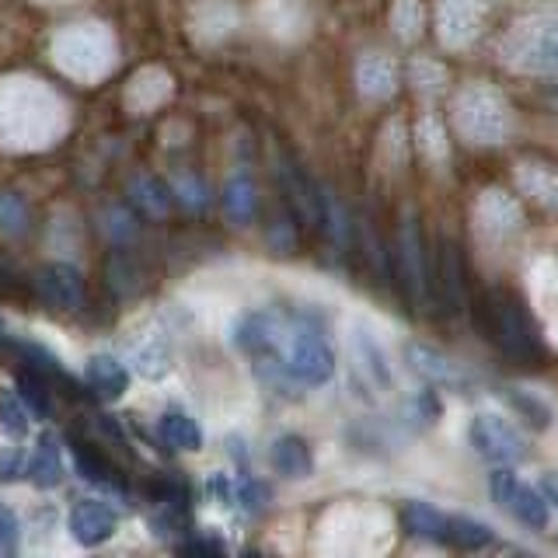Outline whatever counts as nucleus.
<instances>
[{"instance_id":"nucleus-3","label":"nucleus","mask_w":558,"mask_h":558,"mask_svg":"<svg viewBox=\"0 0 558 558\" xmlns=\"http://www.w3.org/2000/svg\"><path fill=\"white\" fill-rule=\"evenodd\" d=\"M488 493L502 506L513 520H520L523 527L531 531H545L551 523V502L545 499L541 488L523 485L510 468H496L493 478H488Z\"/></svg>"},{"instance_id":"nucleus-29","label":"nucleus","mask_w":558,"mask_h":558,"mask_svg":"<svg viewBox=\"0 0 558 558\" xmlns=\"http://www.w3.org/2000/svg\"><path fill=\"white\" fill-rule=\"evenodd\" d=\"M17 395H22V398L28 401V405H32L35 412H49V409H52V401H49L46 384H39V380L28 377V374L17 377Z\"/></svg>"},{"instance_id":"nucleus-12","label":"nucleus","mask_w":558,"mask_h":558,"mask_svg":"<svg viewBox=\"0 0 558 558\" xmlns=\"http://www.w3.org/2000/svg\"><path fill=\"white\" fill-rule=\"evenodd\" d=\"M488 14V0H444L440 17H444V39L450 35L458 43V32L475 35Z\"/></svg>"},{"instance_id":"nucleus-16","label":"nucleus","mask_w":558,"mask_h":558,"mask_svg":"<svg viewBox=\"0 0 558 558\" xmlns=\"http://www.w3.org/2000/svg\"><path fill=\"white\" fill-rule=\"evenodd\" d=\"M258 209V192L248 174H234L231 182L223 185V214L234 223H252Z\"/></svg>"},{"instance_id":"nucleus-20","label":"nucleus","mask_w":558,"mask_h":558,"mask_svg":"<svg viewBox=\"0 0 558 558\" xmlns=\"http://www.w3.org/2000/svg\"><path fill=\"white\" fill-rule=\"evenodd\" d=\"M436 266H440V279H436V287L444 290V296L450 301V307H458L461 304V290H464V272H461V255H458V248H453L450 241H440V262H436Z\"/></svg>"},{"instance_id":"nucleus-19","label":"nucleus","mask_w":558,"mask_h":558,"mask_svg":"<svg viewBox=\"0 0 558 558\" xmlns=\"http://www.w3.org/2000/svg\"><path fill=\"white\" fill-rule=\"evenodd\" d=\"M405 527L415 537L447 541V517L440 510H433V506H426V502H409L405 506Z\"/></svg>"},{"instance_id":"nucleus-15","label":"nucleus","mask_w":558,"mask_h":558,"mask_svg":"<svg viewBox=\"0 0 558 558\" xmlns=\"http://www.w3.org/2000/svg\"><path fill=\"white\" fill-rule=\"evenodd\" d=\"M28 482L35 488H57L63 482V458H60V444L52 440V436H43L39 440V450H35V458L28 461Z\"/></svg>"},{"instance_id":"nucleus-32","label":"nucleus","mask_w":558,"mask_h":558,"mask_svg":"<svg viewBox=\"0 0 558 558\" xmlns=\"http://www.w3.org/2000/svg\"><path fill=\"white\" fill-rule=\"evenodd\" d=\"M541 493H545V499L558 510V471H551V475L541 478Z\"/></svg>"},{"instance_id":"nucleus-25","label":"nucleus","mask_w":558,"mask_h":558,"mask_svg":"<svg viewBox=\"0 0 558 558\" xmlns=\"http://www.w3.org/2000/svg\"><path fill=\"white\" fill-rule=\"evenodd\" d=\"M0 426H4L8 436L14 440H22L28 433L32 418H28V409H25V398L14 395V391H0Z\"/></svg>"},{"instance_id":"nucleus-17","label":"nucleus","mask_w":558,"mask_h":558,"mask_svg":"<svg viewBox=\"0 0 558 558\" xmlns=\"http://www.w3.org/2000/svg\"><path fill=\"white\" fill-rule=\"evenodd\" d=\"M87 384L105 395V398H119L122 391H126V384H130V374H126V366H122L119 360L112 356H92L87 360Z\"/></svg>"},{"instance_id":"nucleus-18","label":"nucleus","mask_w":558,"mask_h":558,"mask_svg":"<svg viewBox=\"0 0 558 558\" xmlns=\"http://www.w3.org/2000/svg\"><path fill=\"white\" fill-rule=\"evenodd\" d=\"M161 436L174 450H199L203 447V429L196 418L185 412H168L161 418Z\"/></svg>"},{"instance_id":"nucleus-24","label":"nucleus","mask_w":558,"mask_h":558,"mask_svg":"<svg viewBox=\"0 0 558 558\" xmlns=\"http://www.w3.org/2000/svg\"><path fill=\"white\" fill-rule=\"evenodd\" d=\"M133 371L147 380H161L171 371V356L161 342H147L133 349Z\"/></svg>"},{"instance_id":"nucleus-21","label":"nucleus","mask_w":558,"mask_h":558,"mask_svg":"<svg viewBox=\"0 0 558 558\" xmlns=\"http://www.w3.org/2000/svg\"><path fill=\"white\" fill-rule=\"evenodd\" d=\"M447 541L458 548H485L493 545V527L471 517H447Z\"/></svg>"},{"instance_id":"nucleus-10","label":"nucleus","mask_w":558,"mask_h":558,"mask_svg":"<svg viewBox=\"0 0 558 558\" xmlns=\"http://www.w3.org/2000/svg\"><path fill=\"white\" fill-rule=\"evenodd\" d=\"M405 356H409V363H412V371H415L418 377H426L429 384H436V388H464V380H468V377L458 371V363L447 360L444 353H436V349L412 342V345L405 349Z\"/></svg>"},{"instance_id":"nucleus-30","label":"nucleus","mask_w":558,"mask_h":558,"mask_svg":"<svg viewBox=\"0 0 558 558\" xmlns=\"http://www.w3.org/2000/svg\"><path fill=\"white\" fill-rule=\"evenodd\" d=\"M28 471V458L22 447L0 450V482H17Z\"/></svg>"},{"instance_id":"nucleus-31","label":"nucleus","mask_w":558,"mask_h":558,"mask_svg":"<svg viewBox=\"0 0 558 558\" xmlns=\"http://www.w3.org/2000/svg\"><path fill=\"white\" fill-rule=\"evenodd\" d=\"M17 537H22V523H17L8 502H0V551L11 555L17 548Z\"/></svg>"},{"instance_id":"nucleus-22","label":"nucleus","mask_w":558,"mask_h":558,"mask_svg":"<svg viewBox=\"0 0 558 558\" xmlns=\"http://www.w3.org/2000/svg\"><path fill=\"white\" fill-rule=\"evenodd\" d=\"M520 185L531 192V199L545 203L551 209H558V174L555 171H545L537 165H527L520 171Z\"/></svg>"},{"instance_id":"nucleus-1","label":"nucleus","mask_w":558,"mask_h":558,"mask_svg":"<svg viewBox=\"0 0 558 558\" xmlns=\"http://www.w3.org/2000/svg\"><path fill=\"white\" fill-rule=\"evenodd\" d=\"M482 325L488 331V339H493L502 353H510L517 360L537 356V339L531 331L527 314H523V304L506 290H493L482 301Z\"/></svg>"},{"instance_id":"nucleus-28","label":"nucleus","mask_w":558,"mask_h":558,"mask_svg":"<svg viewBox=\"0 0 558 558\" xmlns=\"http://www.w3.org/2000/svg\"><path fill=\"white\" fill-rule=\"evenodd\" d=\"M356 349H360V356H363V363H366V371L374 374V380L388 388V384H391V371H388V360H384V353L377 349V342H374L371 336H366V331H360Z\"/></svg>"},{"instance_id":"nucleus-14","label":"nucleus","mask_w":558,"mask_h":558,"mask_svg":"<svg viewBox=\"0 0 558 558\" xmlns=\"http://www.w3.org/2000/svg\"><path fill=\"white\" fill-rule=\"evenodd\" d=\"M283 189H287V196H290L293 209L301 214L304 223H311V227L322 223V192L314 189L293 165L283 168Z\"/></svg>"},{"instance_id":"nucleus-33","label":"nucleus","mask_w":558,"mask_h":558,"mask_svg":"<svg viewBox=\"0 0 558 558\" xmlns=\"http://www.w3.org/2000/svg\"><path fill=\"white\" fill-rule=\"evenodd\" d=\"M182 551L189 555V551H203V555H217V551H223L217 541H192V545H182Z\"/></svg>"},{"instance_id":"nucleus-6","label":"nucleus","mask_w":558,"mask_h":558,"mask_svg":"<svg viewBox=\"0 0 558 558\" xmlns=\"http://www.w3.org/2000/svg\"><path fill=\"white\" fill-rule=\"evenodd\" d=\"M468 440L482 461L493 468H513L523 458V436L499 415H475L468 426Z\"/></svg>"},{"instance_id":"nucleus-11","label":"nucleus","mask_w":558,"mask_h":558,"mask_svg":"<svg viewBox=\"0 0 558 558\" xmlns=\"http://www.w3.org/2000/svg\"><path fill=\"white\" fill-rule=\"evenodd\" d=\"M234 342L255 356H272L279 353V345H283V328H279V322L269 318V314H248V318H241Z\"/></svg>"},{"instance_id":"nucleus-27","label":"nucleus","mask_w":558,"mask_h":558,"mask_svg":"<svg viewBox=\"0 0 558 558\" xmlns=\"http://www.w3.org/2000/svg\"><path fill=\"white\" fill-rule=\"evenodd\" d=\"M133 203L144 206L150 217H165V214H168V206H171V196H168V189H165L161 182H154V179H136V182H133Z\"/></svg>"},{"instance_id":"nucleus-23","label":"nucleus","mask_w":558,"mask_h":558,"mask_svg":"<svg viewBox=\"0 0 558 558\" xmlns=\"http://www.w3.org/2000/svg\"><path fill=\"white\" fill-rule=\"evenodd\" d=\"M28 223H32L28 203L17 196V192H0V231L11 238H22L28 234Z\"/></svg>"},{"instance_id":"nucleus-9","label":"nucleus","mask_w":558,"mask_h":558,"mask_svg":"<svg viewBox=\"0 0 558 558\" xmlns=\"http://www.w3.org/2000/svg\"><path fill=\"white\" fill-rule=\"evenodd\" d=\"M39 290L60 311H77L84 304V276L66 262H52L39 272Z\"/></svg>"},{"instance_id":"nucleus-26","label":"nucleus","mask_w":558,"mask_h":558,"mask_svg":"<svg viewBox=\"0 0 558 558\" xmlns=\"http://www.w3.org/2000/svg\"><path fill=\"white\" fill-rule=\"evenodd\" d=\"M360 87L366 95H374V98H384V95H391L395 92V66L388 60H366L360 66Z\"/></svg>"},{"instance_id":"nucleus-13","label":"nucleus","mask_w":558,"mask_h":558,"mask_svg":"<svg viewBox=\"0 0 558 558\" xmlns=\"http://www.w3.org/2000/svg\"><path fill=\"white\" fill-rule=\"evenodd\" d=\"M272 468L287 478H307L314 471L311 447L301 440V436H279L272 444Z\"/></svg>"},{"instance_id":"nucleus-4","label":"nucleus","mask_w":558,"mask_h":558,"mask_svg":"<svg viewBox=\"0 0 558 558\" xmlns=\"http://www.w3.org/2000/svg\"><path fill=\"white\" fill-rule=\"evenodd\" d=\"M458 126L478 144H499L510 133V105L488 87H475L458 98Z\"/></svg>"},{"instance_id":"nucleus-7","label":"nucleus","mask_w":558,"mask_h":558,"mask_svg":"<svg viewBox=\"0 0 558 558\" xmlns=\"http://www.w3.org/2000/svg\"><path fill=\"white\" fill-rule=\"evenodd\" d=\"M398 279L405 283V290L415 296H426L429 293V262H426V248H423V238H418V227L415 220H405L398 231Z\"/></svg>"},{"instance_id":"nucleus-5","label":"nucleus","mask_w":558,"mask_h":558,"mask_svg":"<svg viewBox=\"0 0 558 558\" xmlns=\"http://www.w3.org/2000/svg\"><path fill=\"white\" fill-rule=\"evenodd\" d=\"M283 371L307 388H322L336 377V353L318 331H296L283 345Z\"/></svg>"},{"instance_id":"nucleus-2","label":"nucleus","mask_w":558,"mask_h":558,"mask_svg":"<svg viewBox=\"0 0 558 558\" xmlns=\"http://www.w3.org/2000/svg\"><path fill=\"white\" fill-rule=\"evenodd\" d=\"M506 60L520 70L558 77V17H537V22L517 25L506 39Z\"/></svg>"},{"instance_id":"nucleus-8","label":"nucleus","mask_w":558,"mask_h":558,"mask_svg":"<svg viewBox=\"0 0 558 558\" xmlns=\"http://www.w3.org/2000/svg\"><path fill=\"white\" fill-rule=\"evenodd\" d=\"M66 527H70V534H74L77 545L98 548V545H105V541L116 534L119 517H116L112 506H105L98 499H84V502L74 506V510H70Z\"/></svg>"}]
</instances>
